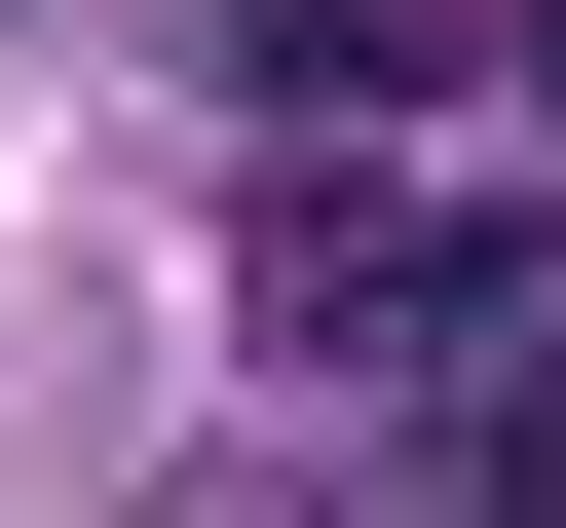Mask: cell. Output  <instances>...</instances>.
Masks as SVG:
<instances>
[{
  "label": "cell",
  "mask_w": 566,
  "mask_h": 528,
  "mask_svg": "<svg viewBox=\"0 0 566 528\" xmlns=\"http://www.w3.org/2000/svg\"><path fill=\"white\" fill-rule=\"evenodd\" d=\"M264 340H340V378H566V226L528 189H264Z\"/></svg>",
  "instance_id": "cell-1"
},
{
  "label": "cell",
  "mask_w": 566,
  "mask_h": 528,
  "mask_svg": "<svg viewBox=\"0 0 566 528\" xmlns=\"http://www.w3.org/2000/svg\"><path fill=\"white\" fill-rule=\"evenodd\" d=\"M227 114H303V151L416 114V0H227Z\"/></svg>",
  "instance_id": "cell-2"
},
{
  "label": "cell",
  "mask_w": 566,
  "mask_h": 528,
  "mask_svg": "<svg viewBox=\"0 0 566 528\" xmlns=\"http://www.w3.org/2000/svg\"><path fill=\"white\" fill-rule=\"evenodd\" d=\"M528 76H566V0H528Z\"/></svg>",
  "instance_id": "cell-3"
}]
</instances>
